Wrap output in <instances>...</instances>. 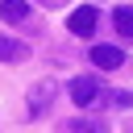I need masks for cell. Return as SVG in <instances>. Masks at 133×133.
<instances>
[{
    "label": "cell",
    "mask_w": 133,
    "mask_h": 133,
    "mask_svg": "<svg viewBox=\"0 0 133 133\" xmlns=\"http://www.w3.org/2000/svg\"><path fill=\"white\" fill-rule=\"evenodd\" d=\"M112 29L121 37H133V8H116L112 12Z\"/></svg>",
    "instance_id": "8"
},
{
    "label": "cell",
    "mask_w": 133,
    "mask_h": 133,
    "mask_svg": "<svg viewBox=\"0 0 133 133\" xmlns=\"http://www.w3.org/2000/svg\"><path fill=\"white\" fill-rule=\"evenodd\" d=\"M96 104H108V108H129L133 104V96L129 91H100V100Z\"/></svg>",
    "instance_id": "9"
},
{
    "label": "cell",
    "mask_w": 133,
    "mask_h": 133,
    "mask_svg": "<svg viewBox=\"0 0 133 133\" xmlns=\"http://www.w3.org/2000/svg\"><path fill=\"white\" fill-rule=\"evenodd\" d=\"M0 17H4L8 25H21V21L29 17V4H25V0H0Z\"/></svg>",
    "instance_id": "6"
},
{
    "label": "cell",
    "mask_w": 133,
    "mask_h": 133,
    "mask_svg": "<svg viewBox=\"0 0 133 133\" xmlns=\"http://www.w3.org/2000/svg\"><path fill=\"white\" fill-rule=\"evenodd\" d=\"M46 4H54V0H46Z\"/></svg>",
    "instance_id": "10"
},
{
    "label": "cell",
    "mask_w": 133,
    "mask_h": 133,
    "mask_svg": "<svg viewBox=\"0 0 133 133\" xmlns=\"http://www.w3.org/2000/svg\"><path fill=\"white\" fill-rule=\"evenodd\" d=\"M66 133H108V125L91 121V116H79V121H66Z\"/></svg>",
    "instance_id": "7"
},
{
    "label": "cell",
    "mask_w": 133,
    "mask_h": 133,
    "mask_svg": "<svg viewBox=\"0 0 133 133\" xmlns=\"http://www.w3.org/2000/svg\"><path fill=\"white\" fill-rule=\"evenodd\" d=\"M129 58H125V50L121 46H91V66H100V71H116V66H125Z\"/></svg>",
    "instance_id": "3"
},
{
    "label": "cell",
    "mask_w": 133,
    "mask_h": 133,
    "mask_svg": "<svg viewBox=\"0 0 133 133\" xmlns=\"http://www.w3.org/2000/svg\"><path fill=\"white\" fill-rule=\"evenodd\" d=\"M54 96H58V83L46 75V79H37L33 87H29V116H42L50 104H54Z\"/></svg>",
    "instance_id": "1"
},
{
    "label": "cell",
    "mask_w": 133,
    "mask_h": 133,
    "mask_svg": "<svg viewBox=\"0 0 133 133\" xmlns=\"http://www.w3.org/2000/svg\"><path fill=\"white\" fill-rule=\"evenodd\" d=\"M25 58H29V46L0 33V62H25Z\"/></svg>",
    "instance_id": "5"
},
{
    "label": "cell",
    "mask_w": 133,
    "mask_h": 133,
    "mask_svg": "<svg viewBox=\"0 0 133 133\" xmlns=\"http://www.w3.org/2000/svg\"><path fill=\"white\" fill-rule=\"evenodd\" d=\"M66 91H71V100H75L79 108H91V104L100 100V83H96L91 75H79V79H71V83H66Z\"/></svg>",
    "instance_id": "2"
},
{
    "label": "cell",
    "mask_w": 133,
    "mask_h": 133,
    "mask_svg": "<svg viewBox=\"0 0 133 133\" xmlns=\"http://www.w3.org/2000/svg\"><path fill=\"white\" fill-rule=\"evenodd\" d=\"M96 17H100V12H96V4H83V8H75V12L66 17V29H71V33H79V37H87V33L96 29Z\"/></svg>",
    "instance_id": "4"
}]
</instances>
